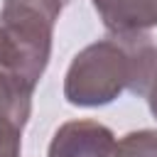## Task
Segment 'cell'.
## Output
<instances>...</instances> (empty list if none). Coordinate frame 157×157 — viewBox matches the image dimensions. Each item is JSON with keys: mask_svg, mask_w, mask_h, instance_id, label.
<instances>
[{"mask_svg": "<svg viewBox=\"0 0 157 157\" xmlns=\"http://www.w3.org/2000/svg\"><path fill=\"white\" fill-rule=\"evenodd\" d=\"M155 64L157 47L150 34H110L74 56L64 78V98L71 105L96 108L123 91L145 96Z\"/></svg>", "mask_w": 157, "mask_h": 157, "instance_id": "6da1fadb", "label": "cell"}, {"mask_svg": "<svg viewBox=\"0 0 157 157\" xmlns=\"http://www.w3.org/2000/svg\"><path fill=\"white\" fill-rule=\"evenodd\" d=\"M59 0H5L0 7V71L20 78L32 91L49 56Z\"/></svg>", "mask_w": 157, "mask_h": 157, "instance_id": "7a4b0ae2", "label": "cell"}, {"mask_svg": "<svg viewBox=\"0 0 157 157\" xmlns=\"http://www.w3.org/2000/svg\"><path fill=\"white\" fill-rule=\"evenodd\" d=\"M115 135L98 120H69L56 128L49 157H113Z\"/></svg>", "mask_w": 157, "mask_h": 157, "instance_id": "3957f363", "label": "cell"}, {"mask_svg": "<svg viewBox=\"0 0 157 157\" xmlns=\"http://www.w3.org/2000/svg\"><path fill=\"white\" fill-rule=\"evenodd\" d=\"M110 34H147L157 27V0H93Z\"/></svg>", "mask_w": 157, "mask_h": 157, "instance_id": "277c9868", "label": "cell"}, {"mask_svg": "<svg viewBox=\"0 0 157 157\" xmlns=\"http://www.w3.org/2000/svg\"><path fill=\"white\" fill-rule=\"evenodd\" d=\"M32 110V88L0 71V137H22Z\"/></svg>", "mask_w": 157, "mask_h": 157, "instance_id": "5b68a950", "label": "cell"}, {"mask_svg": "<svg viewBox=\"0 0 157 157\" xmlns=\"http://www.w3.org/2000/svg\"><path fill=\"white\" fill-rule=\"evenodd\" d=\"M113 157H157V130L128 132L115 142Z\"/></svg>", "mask_w": 157, "mask_h": 157, "instance_id": "8992f818", "label": "cell"}, {"mask_svg": "<svg viewBox=\"0 0 157 157\" xmlns=\"http://www.w3.org/2000/svg\"><path fill=\"white\" fill-rule=\"evenodd\" d=\"M22 137H0V157H20Z\"/></svg>", "mask_w": 157, "mask_h": 157, "instance_id": "52a82bcc", "label": "cell"}, {"mask_svg": "<svg viewBox=\"0 0 157 157\" xmlns=\"http://www.w3.org/2000/svg\"><path fill=\"white\" fill-rule=\"evenodd\" d=\"M145 96H147V105H150L152 115L157 118V64H155V71H152V76H150V83H147Z\"/></svg>", "mask_w": 157, "mask_h": 157, "instance_id": "ba28073f", "label": "cell"}, {"mask_svg": "<svg viewBox=\"0 0 157 157\" xmlns=\"http://www.w3.org/2000/svg\"><path fill=\"white\" fill-rule=\"evenodd\" d=\"M59 2H61V5H66V2H69V0H59Z\"/></svg>", "mask_w": 157, "mask_h": 157, "instance_id": "9c48e42d", "label": "cell"}]
</instances>
